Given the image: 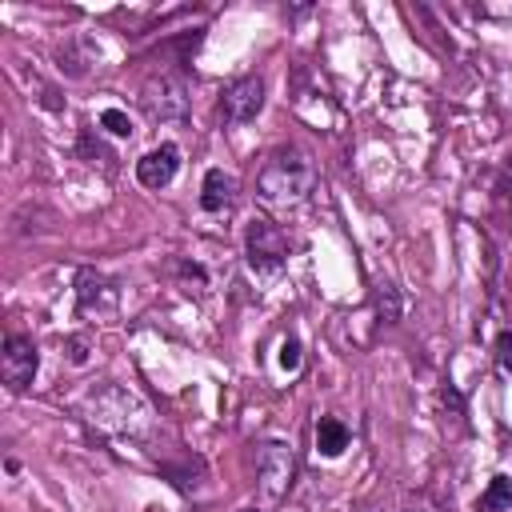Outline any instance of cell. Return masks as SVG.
<instances>
[{
	"label": "cell",
	"mask_w": 512,
	"mask_h": 512,
	"mask_svg": "<svg viewBox=\"0 0 512 512\" xmlns=\"http://www.w3.org/2000/svg\"><path fill=\"white\" fill-rule=\"evenodd\" d=\"M476 508H480V512H508V508H512V476H508V472H496V476L488 480V488H484V496H480Z\"/></svg>",
	"instance_id": "obj_11"
},
{
	"label": "cell",
	"mask_w": 512,
	"mask_h": 512,
	"mask_svg": "<svg viewBox=\"0 0 512 512\" xmlns=\"http://www.w3.org/2000/svg\"><path fill=\"white\" fill-rule=\"evenodd\" d=\"M256 476H260V492L268 504H280L292 492L296 480V456L288 444H264L256 456Z\"/></svg>",
	"instance_id": "obj_5"
},
{
	"label": "cell",
	"mask_w": 512,
	"mask_h": 512,
	"mask_svg": "<svg viewBox=\"0 0 512 512\" xmlns=\"http://www.w3.org/2000/svg\"><path fill=\"white\" fill-rule=\"evenodd\" d=\"M288 248H292L288 232L276 220H268V216L248 220V228H244V256H248V268L256 276H276L288 264Z\"/></svg>",
	"instance_id": "obj_3"
},
{
	"label": "cell",
	"mask_w": 512,
	"mask_h": 512,
	"mask_svg": "<svg viewBox=\"0 0 512 512\" xmlns=\"http://www.w3.org/2000/svg\"><path fill=\"white\" fill-rule=\"evenodd\" d=\"M120 304V284L96 268L76 272V312L80 316H112Z\"/></svg>",
	"instance_id": "obj_6"
},
{
	"label": "cell",
	"mask_w": 512,
	"mask_h": 512,
	"mask_svg": "<svg viewBox=\"0 0 512 512\" xmlns=\"http://www.w3.org/2000/svg\"><path fill=\"white\" fill-rule=\"evenodd\" d=\"M316 180V164L300 148H276L256 172V196L268 208H292L316 192Z\"/></svg>",
	"instance_id": "obj_1"
},
{
	"label": "cell",
	"mask_w": 512,
	"mask_h": 512,
	"mask_svg": "<svg viewBox=\"0 0 512 512\" xmlns=\"http://www.w3.org/2000/svg\"><path fill=\"white\" fill-rule=\"evenodd\" d=\"M40 368V348L32 336L24 332H8L4 336V352H0V376L8 384V392H28V384L36 380Z\"/></svg>",
	"instance_id": "obj_4"
},
{
	"label": "cell",
	"mask_w": 512,
	"mask_h": 512,
	"mask_svg": "<svg viewBox=\"0 0 512 512\" xmlns=\"http://www.w3.org/2000/svg\"><path fill=\"white\" fill-rule=\"evenodd\" d=\"M408 512H416V508H408Z\"/></svg>",
	"instance_id": "obj_17"
},
{
	"label": "cell",
	"mask_w": 512,
	"mask_h": 512,
	"mask_svg": "<svg viewBox=\"0 0 512 512\" xmlns=\"http://www.w3.org/2000/svg\"><path fill=\"white\" fill-rule=\"evenodd\" d=\"M236 196H240V184H236L232 172H224V168H208V172H204V184H200V208H204L208 216H224V212H232V208H236Z\"/></svg>",
	"instance_id": "obj_9"
},
{
	"label": "cell",
	"mask_w": 512,
	"mask_h": 512,
	"mask_svg": "<svg viewBox=\"0 0 512 512\" xmlns=\"http://www.w3.org/2000/svg\"><path fill=\"white\" fill-rule=\"evenodd\" d=\"M244 512H260V508H244Z\"/></svg>",
	"instance_id": "obj_16"
},
{
	"label": "cell",
	"mask_w": 512,
	"mask_h": 512,
	"mask_svg": "<svg viewBox=\"0 0 512 512\" xmlns=\"http://www.w3.org/2000/svg\"><path fill=\"white\" fill-rule=\"evenodd\" d=\"M348 444H352V428H348L340 416H320V420H316V452H320L324 460L344 456Z\"/></svg>",
	"instance_id": "obj_10"
},
{
	"label": "cell",
	"mask_w": 512,
	"mask_h": 512,
	"mask_svg": "<svg viewBox=\"0 0 512 512\" xmlns=\"http://www.w3.org/2000/svg\"><path fill=\"white\" fill-rule=\"evenodd\" d=\"M264 108V80L260 76H240L220 92V116L224 124H252Z\"/></svg>",
	"instance_id": "obj_7"
},
{
	"label": "cell",
	"mask_w": 512,
	"mask_h": 512,
	"mask_svg": "<svg viewBox=\"0 0 512 512\" xmlns=\"http://www.w3.org/2000/svg\"><path fill=\"white\" fill-rule=\"evenodd\" d=\"M496 368L512 376V328H500L496 336Z\"/></svg>",
	"instance_id": "obj_14"
},
{
	"label": "cell",
	"mask_w": 512,
	"mask_h": 512,
	"mask_svg": "<svg viewBox=\"0 0 512 512\" xmlns=\"http://www.w3.org/2000/svg\"><path fill=\"white\" fill-rule=\"evenodd\" d=\"M188 104H192V92H188V80L184 72H152L140 88V108L152 124H172V120H184L188 116Z\"/></svg>",
	"instance_id": "obj_2"
},
{
	"label": "cell",
	"mask_w": 512,
	"mask_h": 512,
	"mask_svg": "<svg viewBox=\"0 0 512 512\" xmlns=\"http://www.w3.org/2000/svg\"><path fill=\"white\" fill-rule=\"evenodd\" d=\"M176 172H180V148L172 144V140H164V144H156V148H148L140 160H136V180L144 184V188H168L172 180H176Z\"/></svg>",
	"instance_id": "obj_8"
},
{
	"label": "cell",
	"mask_w": 512,
	"mask_h": 512,
	"mask_svg": "<svg viewBox=\"0 0 512 512\" xmlns=\"http://www.w3.org/2000/svg\"><path fill=\"white\" fill-rule=\"evenodd\" d=\"M276 364H280L284 372H300V364H304V348H300V340H296V336H284V340H280Z\"/></svg>",
	"instance_id": "obj_13"
},
{
	"label": "cell",
	"mask_w": 512,
	"mask_h": 512,
	"mask_svg": "<svg viewBox=\"0 0 512 512\" xmlns=\"http://www.w3.org/2000/svg\"><path fill=\"white\" fill-rule=\"evenodd\" d=\"M68 360L84 364L88 360V336H68Z\"/></svg>",
	"instance_id": "obj_15"
},
{
	"label": "cell",
	"mask_w": 512,
	"mask_h": 512,
	"mask_svg": "<svg viewBox=\"0 0 512 512\" xmlns=\"http://www.w3.org/2000/svg\"><path fill=\"white\" fill-rule=\"evenodd\" d=\"M100 128H104L108 136H116V140H132V136H136V124H132V116H128L124 108H104V112H100Z\"/></svg>",
	"instance_id": "obj_12"
}]
</instances>
